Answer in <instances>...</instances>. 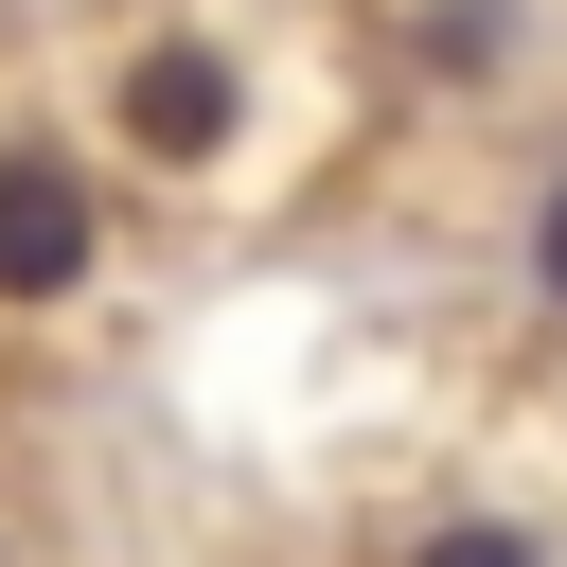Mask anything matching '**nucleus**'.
<instances>
[{
  "instance_id": "nucleus-1",
  "label": "nucleus",
  "mask_w": 567,
  "mask_h": 567,
  "mask_svg": "<svg viewBox=\"0 0 567 567\" xmlns=\"http://www.w3.org/2000/svg\"><path fill=\"white\" fill-rule=\"evenodd\" d=\"M106 106H124V142H142V159H230V124H248V71H230L213 35H142Z\"/></svg>"
},
{
  "instance_id": "nucleus-2",
  "label": "nucleus",
  "mask_w": 567,
  "mask_h": 567,
  "mask_svg": "<svg viewBox=\"0 0 567 567\" xmlns=\"http://www.w3.org/2000/svg\"><path fill=\"white\" fill-rule=\"evenodd\" d=\"M89 284V177L71 142H0V301H71Z\"/></svg>"
},
{
  "instance_id": "nucleus-4",
  "label": "nucleus",
  "mask_w": 567,
  "mask_h": 567,
  "mask_svg": "<svg viewBox=\"0 0 567 567\" xmlns=\"http://www.w3.org/2000/svg\"><path fill=\"white\" fill-rule=\"evenodd\" d=\"M532 266H549V301H567V195H549V213H532Z\"/></svg>"
},
{
  "instance_id": "nucleus-3",
  "label": "nucleus",
  "mask_w": 567,
  "mask_h": 567,
  "mask_svg": "<svg viewBox=\"0 0 567 567\" xmlns=\"http://www.w3.org/2000/svg\"><path fill=\"white\" fill-rule=\"evenodd\" d=\"M408 567H549V549H532V532H514V514H443V532H425V549H408Z\"/></svg>"
}]
</instances>
